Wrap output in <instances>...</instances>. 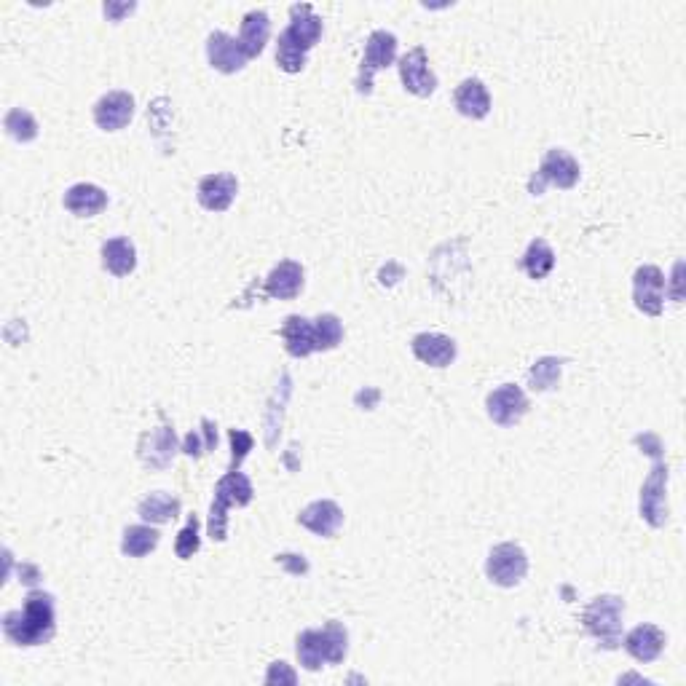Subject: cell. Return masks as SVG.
<instances>
[{"label":"cell","mask_w":686,"mask_h":686,"mask_svg":"<svg viewBox=\"0 0 686 686\" xmlns=\"http://www.w3.org/2000/svg\"><path fill=\"white\" fill-rule=\"evenodd\" d=\"M255 496L250 477L239 469H228L215 486V496L210 504V520H207V534L212 542H226L228 536V510L231 507H247Z\"/></svg>","instance_id":"3"},{"label":"cell","mask_w":686,"mask_h":686,"mask_svg":"<svg viewBox=\"0 0 686 686\" xmlns=\"http://www.w3.org/2000/svg\"><path fill=\"white\" fill-rule=\"evenodd\" d=\"M622 617H625V601L620 595H598L582 611V622H585L587 633H593L603 644V649H617L620 646Z\"/></svg>","instance_id":"4"},{"label":"cell","mask_w":686,"mask_h":686,"mask_svg":"<svg viewBox=\"0 0 686 686\" xmlns=\"http://www.w3.org/2000/svg\"><path fill=\"white\" fill-rule=\"evenodd\" d=\"M266 684L268 686H277V684L293 686V684H298V673H295L287 662H271L266 673Z\"/></svg>","instance_id":"36"},{"label":"cell","mask_w":686,"mask_h":686,"mask_svg":"<svg viewBox=\"0 0 686 686\" xmlns=\"http://www.w3.org/2000/svg\"><path fill=\"white\" fill-rule=\"evenodd\" d=\"M161 542V534L148 523H140V526H129L124 531V539H121V553L126 558H145L148 553H153Z\"/></svg>","instance_id":"27"},{"label":"cell","mask_w":686,"mask_h":686,"mask_svg":"<svg viewBox=\"0 0 686 686\" xmlns=\"http://www.w3.org/2000/svg\"><path fill=\"white\" fill-rule=\"evenodd\" d=\"M3 129L9 132V137H14L17 143H33L38 137V121L33 118V113L25 108H11L3 118Z\"/></svg>","instance_id":"30"},{"label":"cell","mask_w":686,"mask_h":686,"mask_svg":"<svg viewBox=\"0 0 686 686\" xmlns=\"http://www.w3.org/2000/svg\"><path fill=\"white\" fill-rule=\"evenodd\" d=\"M665 644H668V636H665V630H660L657 625H652V622H644V625H638V628H633L625 636V652L633 657L636 662H654L657 657L662 654V649H665Z\"/></svg>","instance_id":"18"},{"label":"cell","mask_w":686,"mask_h":686,"mask_svg":"<svg viewBox=\"0 0 686 686\" xmlns=\"http://www.w3.org/2000/svg\"><path fill=\"white\" fill-rule=\"evenodd\" d=\"M668 480H670V469L668 464L662 459L654 461L652 472L644 480L641 486V518L649 523L652 528H662L668 523Z\"/></svg>","instance_id":"7"},{"label":"cell","mask_w":686,"mask_h":686,"mask_svg":"<svg viewBox=\"0 0 686 686\" xmlns=\"http://www.w3.org/2000/svg\"><path fill=\"white\" fill-rule=\"evenodd\" d=\"M314 335H317V352H330L343 341V325L335 314H319L314 319Z\"/></svg>","instance_id":"33"},{"label":"cell","mask_w":686,"mask_h":686,"mask_svg":"<svg viewBox=\"0 0 686 686\" xmlns=\"http://www.w3.org/2000/svg\"><path fill=\"white\" fill-rule=\"evenodd\" d=\"M303 266L298 260H282L266 277V293L277 301H293L303 290Z\"/></svg>","instance_id":"20"},{"label":"cell","mask_w":686,"mask_h":686,"mask_svg":"<svg viewBox=\"0 0 686 686\" xmlns=\"http://www.w3.org/2000/svg\"><path fill=\"white\" fill-rule=\"evenodd\" d=\"M215 448H218V432H215V424L210 419H201V429L191 432L183 443V453L193 456V459H199V456L215 451Z\"/></svg>","instance_id":"31"},{"label":"cell","mask_w":686,"mask_h":686,"mask_svg":"<svg viewBox=\"0 0 686 686\" xmlns=\"http://www.w3.org/2000/svg\"><path fill=\"white\" fill-rule=\"evenodd\" d=\"M228 440H231V448H234V456H231V469H239V464H242L244 459H247V453L252 451V435L250 432H244V429H231L228 432Z\"/></svg>","instance_id":"35"},{"label":"cell","mask_w":686,"mask_h":686,"mask_svg":"<svg viewBox=\"0 0 686 686\" xmlns=\"http://www.w3.org/2000/svg\"><path fill=\"white\" fill-rule=\"evenodd\" d=\"M102 268L113 277L124 279L137 268V250L129 236H113L102 244Z\"/></svg>","instance_id":"25"},{"label":"cell","mask_w":686,"mask_h":686,"mask_svg":"<svg viewBox=\"0 0 686 686\" xmlns=\"http://www.w3.org/2000/svg\"><path fill=\"white\" fill-rule=\"evenodd\" d=\"M199 547V518H196V515H188V523H185V526L180 528V534H177L175 553L180 561H188V558H193V555L199 553Z\"/></svg>","instance_id":"34"},{"label":"cell","mask_w":686,"mask_h":686,"mask_svg":"<svg viewBox=\"0 0 686 686\" xmlns=\"http://www.w3.org/2000/svg\"><path fill=\"white\" fill-rule=\"evenodd\" d=\"M579 175H582V167H579V161L569 151L550 148V151L544 153L542 164L534 172V177L528 180V191L534 193V196H542L547 191V185H555L561 191H571L579 183Z\"/></svg>","instance_id":"5"},{"label":"cell","mask_w":686,"mask_h":686,"mask_svg":"<svg viewBox=\"0 0 686 686\" xmlns=\"http://www.w3.org/2000/svg\"><path fill=\"white\" fill-rule=\"evenodd\" d=\"M134 118V97L129 92H108L94 102V124L102 132H121Z\"/></svg>","instance_id":"12"},{"label":"cell","mask_w":686,"mask_h":686,"mask_svg":"<svg viewBox=\"0 0 686 686\" xmlns=\"http://www.w3.org/2000/svg\"><path fill=\"white\" fill-rule=\"evenodd\" d=\"M137 9V3H105L102 6V11H105V17L110 19V22H121V19L126 17V14H132V11Z\"/></svg>","instance_id":"37"},{"label":"cell","mask_w":686,"mask_h":686,"mask_svg":"<svg viewBox=\"0 0 686 686\" xmlns=\"http://www.w3.org/2000/svg\"><path fill=\"white\" fill-rule=\"evenodd\" d=\"M293 43H298L301 49L311 51L322 38V19L314 14L309 3H298L290 9V25L282 30Z\"/></svg>","instance_id":"21"},{"label":"cell","mask_w":686,"mask_h":686,"mask_svg":"<svg viewBox=\"0 0 686 686\" xmlns=\"http://www.w3.org/2000/svg\"><path fill=\"white\" fill-rule=\"evenodd\" d=\"M665 274L657 266H638L633 274V301L646 317H660L665 309Z\"/></svg>","instance_id":"10"},{"label":"cell","mask_w":686,"mask_h":686,"mask_svg":"<svg viewBox=\"0 0 686 686\" xmlns=\"http://www.w3.org/2000/svg\"><path fill=\"white\" fill-rule=\"evenodd\" d=\"M62 204L76 218H94V215H100L108 207V193L94 183H76L67 188Z\"/></svg>","instance_id":"23"},{"label":"cell","mask_w":686,"mask_h":686,"mask_svg":"<svg viewBox=\"0 0 686 686\" xmlns=\"http://www.w3.org/2000/svg\"><path fill=\"white\" fill-rule=\"evenodd\" d=\"M277 563H282L290 574H306L309 563L303 561V555H277Z\"/></svg>","instance_id":"38"},{"label":"cell","mask_w":686,"mask_h":686,"mask_svg":"<svg viewBox=\"0 0 686 686\" xmlns=\"http://www.w3.org/2000/svg\"><path fill=\"white\" fill-rule=\"evenodd\" d=\"M282 341L290 357L303 360L317 352V335H314V319H306L301 314H290L282 325Z\"/></svg>","instance_id":"22"},{"label":"cell","mask_w":686,"mask_h":686,"mask_svg":"<svg viewBox=\"0 0 686 686\" xmlns=\"http://www.w3.org/2000/svg\"><path fill=\"white\" fill-rule=\"evenodd\" d=\"M137 451H140V459H143L145 467H153V469L169 467L177 453L175 429L159 427V429H151V432H145V435L140 437Z\"/></svg>","instance_id":"16"},{"label":"cell","mask_w":686,"mask_h":686,"mask_svg":"<svg viewBox=\"0 0 686 686\" xmlns=\"http://www.w3.org/2000/svg\"><path fill=\"white\" fill-rule=\"evenodd\" d=\"M561 368L563 360H558V357H542L528 370V384L534 392H550L561 381Z\"/></svg>","instance_id":"29"},{"label":"cell","mask_w":686,"mask_h":686,"mask_svg":"<svg viewBox=\"0 0 686 686\" xmlns=\"http://www.w3.org/2000/svg\"><path fill=\"white\" fill-rule=\"evenodd\" d=\"M295 654L306 670H319L322 665H338L349 654V633L338 620H330L322 630H303L295 644Z\"/></svg>","instance_id":"2"},{"label":"cell","mask_w":686,"mask_h":686,"mask_svg":"<svg viewBox=\"0 0 686 686\" xmlns=\"http://www.w3.org/2000/svg\"><path fill=\"white\" fill-rule=\"evenodd\" d=\"M239 193V180L228 172H215L199 180L196 199L207 212H226Z\"/></svg>","instance_id":"15"},{"label":"cell","mask_w":686,"mask_h":686,"mask_svg":"<svg viewBox=\"0 0 686 686\" xmlns=\"http://www.w3.org/2000/svg\"><path fill=\"white\" fill-rule=\"evenodd\" d=\"M298 523L303 528H309L314 536L333 539L343 526V510L330 499H319V502H311L309 507H303L301 515H298Z\"/></svg>","instance_id":"17"},{"label":"cell","mask_w":686,"mask_h":686,"mask_svg":"<svg viewBox=\"0 0 686 686\" xmlns=\"http://www.w3.org/2000/svg\"><path fill=\"white\" fill-rule=\"evenodd\" d=\"M137 512H140V518L145 523L161 526V523H169V520H175L180 515V499L164 494V491H153L151 496H145L140 502Z\"/></svg>","instance_id":"26"},{"label":"cell","mask_w":686,"mask_h":686,"mask_svg":"<svg viewBox=\"0 0 686 686\" xmlns=\"http://www.w3.org/2000/svg\"><path fill=\"white\" fill-rule=\"evenodd\" d=\"M486 410L496 427H518L528 413V397L518 384H502L486 397Z\"/></svg>","instance_id":"9"},{"label":"cell","mask_w":686,"mask_h":686,"mask_svg":"<svg viewBox=\"0 0 686 686\" xmlns=\"http://www.w3.org/2000/svg\"><path fill=\"white\" fill-rule=\"evenodd\" d=\"M636 443L646 445V453H649V456H654V459H660V451H662L660 437H654V435H638V437H636Z\"/></svg>","instance_id":"39"},{"label":"cell","mask_w":686,"mask_h":686,"mask_svg":"<svg viewBox=\"0 0 686 686\" xmlns=\"http://www.w3.org/2000/svg\"><path fill=\"white\" fill-rule=\"evenodd\" d=\"M410 352L419 362L429 365V368H448L459 354V346L451 335L443 333H419L413 335L410 341Z\"/></svg>","instance_id":"14"},{"label":"cell","mask_w":686,"mask_h":686,"mask_svg":"<svg viewBox=\"0 0 686 686\" xmlns=\"http://www.w3.org/2000/svg\"><path fill=\"white\" fill-rule=\"evenodd\" d=\"M528 574V555L526 550L515 542L496 544L494 550L488 553L486 561V577L499 587H515L520 585Z\"/></svg>","instance_id":"8"},{"label":"cell","mask_w":686,"mask_h":686,"mask_svg":"<svg viewBox=\"0 0 686 686\" xmlns=\"http://www.w3.org/2000/svg\"><path fill=\"white\" fill-rule=\"evenodd\" d=\"M453 105H456V110H459L464 118L483 121V118L491 113V94H488L486 84H483L480 78H464V81L456 86Z\"/></svg>","instance_id":"19"},{"label":"cell","mask_w":686,"mask_h":686,"mask_svg":"<svg viewBox=\"0 0 686 686\" xmlns=\"http://www.w3.org/2000/svg\"><path fill=\"white\" fill-rule=\"evenodd\" d=\"M681 271H684V263L678 260L673 266V301L681 303L684 301V285H681Z\"/></svg>","instance_id":"40"},{"label":"cell","mask_w":686,"mask_h":686,"mask_svg":"<svg viewBox=\"0 0 686 686\" xmlns=\"http://www.w3.org/2000/svg\"><path fill=\"white\" fill-rule=\"evenodd\" d=\"M397 35L389 33V30H373L368 35V43H365V54H362L360 76H357V92L368 97L373 92V78H376L378 70L394 65L397 59Z\"/></svg>","instance_id":"6"},{"label":"cell","mask_w":686,"mask_h":686,"mask_svg":"<svg viewBox=\"0 0 686 686\" xmlns=\"http://www.w3.org/2000/svg\"><path fill=\"white\" fill-rule=\"evenodd\" d=\"M306 59H309V51L301 49L298 43L290 41V38H287L285 33L279 35V41H277V65H279V70H285V73L295 76V73H301L303 67H306Z\"/></svg>","instance_id":"32"},{"label":"cell","mask_w":686,"mask_h":686,"mask_svg":"<svg viewBox=\"0 0 686 686\" xmlns=\"http://www.w3.org/2000/svg\"><path fill=\"white\" fill-rule=\"evenodd\" d=\"M268 38H271V17L263 9L247 11L242 19V30H239V46L244 49L247 59L260 57Z\"/></svg>","instance_id":"24"},{"label":"cell","mask_w":686,"mask_h":686,"mask_svg":"<svg viewBox=\"0 0 686 686\" xmlns=\"http://www.w3.org/2000/svg\"><path fill=\"white\" fill-rule=\"evenodd\" d=\"M397 70H400V81L405 86V92H410L413 97H432L437 92V76L432 73V67H429V57L424 46L410 49L397 62Z\"/></svg>","instance_id":"11"},{"label":"cell","mask_w":686,"mask_h":686,"mask_svg":"<svg viewBox=\"0 0 686 686\" xmlns=\"http://www.w3.org/2000/svg\"><path fill=\"white\" fill-rule=\"evenodd\" d=\"M207 59H210V65L215 67L218 73H223V76L242 73L244 67H247V62H250L242 46H239V38L223 33V30H215V33H210V38H207Z\"/></svg>","instance_id":"13"},{"label":"cell","mask_w":686,"mask_h":686,"mask_svg":"<svg viewBox=\"0 0 686 686\" xmlns=\"http://www.w3.org/2000/svg\"><path fill=\"white\" fill-rule=\"evenodd\" d=\"M57 633V601L54 595L33 590L27 593L25 609L3 614V636L14 646H43Z\"/></svg>","instance_id":"1"},{"label":"cell","mask_w":686,"mask_h":686,"mask_svg":"<svg viewBox=\"0 0 686 686\" xmlns=\"http://www.w3.org/2000/svg\"><path fill=\"white\" fill-rule=\"evenodd\" d=\"M520 266H523V271H526L531 279H536V282L544 277H550V271L555 268L553 247L544 242V239H534V242L528 244V250L523 252Z\"/></svg>","instance_id":"28"}]
</instances>
